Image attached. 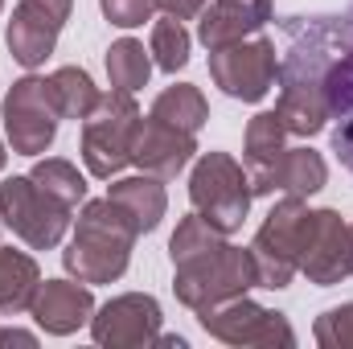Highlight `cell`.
<instances>
[{
    "label": "cell",
    "mask_w": 353,
    "mask_h": 349,
    "mask_svg": "<svg viewBox=\"0 0 353 349\" xmlns=\"http://www.w3.org/2000/svg\"><path fill=\"white\" fill-rule=\"evenodd\" d=\"M350 37L345 17H288L283 21V50H279V99L275 115L288 136H316L329 123L325 83L333 62L341 58Z\"/></svg>",
    "instance_id": "obj_1"
},
{
    "label": "cell",
    "mask_w": 353,
    "mask_h": 349,
    "mask_svg": "<svg viewBox=\"0 0 353 349\" xmlns=\"http://www.w3.org/2000/svg\"><path fill=\"white\" fill-rule=\"evenodd\" d=\"M140 230L132 226V218L111 201H83L79 218H74V239L62 251V267L66 275L83 279V283H115L128 263H132V247H136Z\"/></svg>",
    "instance_id": "obj_2"
},
{
    "label": "cell",
    "mask_w": 353,
    "mask_h": 349,
    "mask_svg": "<svg viewBox=\"0 0 353 349\" xmlns=\"http://www.w3.org/2000/svg\"><path fill=\"white\" fill-rule=\"evenodd\" d=\"M251 288H259V271L251 259V247H234V243H218L201 255L185 263H173V292L176 300L193 312H205L214 304H226L234 296H247Z\"/></svg>",
    "instance_id": "obj_3"
},
{
    "label": "cell",
    "mask_w": 353,
    "mask_h": 349,
    "mask_svg": "<svg viewBox=\"0 0 353 349\" xmlns=\"http://www.w3.org/2000/svg\"><path fill=\"white\" fill-rule=\"evenodd\" d=\"M189 201L214 230L234 235L243 230L251 201H255L251 173L230 152H201L189 173Z\"/></svg>",
    "instance_id": "obj_4"
},
{
    "label": "cell",
    "mask_w": 353,
    "mask_h": 349,
    "mask_svg": "<svg viewBox=\"0 0 353 349\" xmlns=\"http://www.w3.org/2000/svg\"><path fill=\"white\" fill-rule=\"evenodd\" d=\"M136 123H140V107L128 90H107L99 94L94 111L83 119V165L94 181H111L132 165V140H136Z\"/></svg>",
    "instance_id": "obj_5"
},
{
    "label": "cell",
    "mask_w": 353,
    "mask_h": 349,
    "mask_svg": "<svg viewBox=\"0 0 353 349\" xmlns=\"http://www.w3.org/2000/svg\"><path fill=\"white\" fill-rule=\"evenodd\" d=\"M0 222L33 251H54L70 230V206L50 197L33 177L0 181Z\"/></svg>",
    "instance_id": "obj_6"
},
{
    "label": "cell",
    "mask_w": 353,
    "mask_h": 349,
    "mask_svg": "<svg viewBox=\"0 0 353 349\" xmlns=\"http://www.w3.org/2000/svg\"><path fill=\"white\" fill-rule=\"evenodd\" d=\"M308 206L304 197H283L263 218L251 243V259L259 271V288H288L300 275V247H304V226H308Z\"/></svg>",
    "instance_id": "obj_7"
},
{
    "label": "cell",
    "mask_w": 353,
    "mask_h": 349,
    "mask_svg": "<svg viewBox=\"0 0 353 349\" xmlns=\"http://www.w3.org/2000/svg\"><path fill=\"white\" fill-rule=\"evenodd\" d=\"M201 329L222 341V346H255V349H292L296 346V329L283 312L255 304L251 296H234L226 304H214L205 312H197Z\"/></svg>",
    "instance_id": "obj_8"
},
{
    "label": "cell",
    "mask_w": 353,
    "mask_h": 349,
    "mask_svg": "<svg viewBox=\"0 0 353 349\" xmlns=\"http://www.w3.org/2000/svg\"><path fill=\"white\" fill-rule=\"evenodd\" d=\"M275 74H279V50L275 41L255 33L247 41H234V46H222V50H210V79L214 87L239 103H259L271 94L275 87Z\"/></svg>",
    "instance_id": "obj_9"
},
{
    "label": "cell",
    "mask_w": 353,
    "mask_h": 349,
    "mask_svg": "<svg viewBox=\"0 0 353 349\" xmlns=\"http://www.w3.org/2000/svg\"><path fill=\"white\" fill-rule=\"evenodd\" d=\"M0 115H4V140L12 144L17 157H41L54 144L58 123H62L46 79H37V74H25L8 87Z\"/></svg>",
    "instance_id": "obj_10"
},
{
    "label": "cell",
    "mask_w": 353,
    "mask_h": 349,
    "mask_svg": "<svg viewBox=\"0 0 353 349\" xmlns=\"http://www.w3.org/2000/svg\"><path fill=\"white\" fill-rule=\"evenodd\" d=\"M161 325H165V312H161L157 296L123 292V296H111L107 304L94 308L90 337L103 349H148L157 346Z\"/></svg>",
    "instance_id": "obj_11"
},
{
    "label": "cell",
    "mask_w": 353,
    "mask_h": 349,
    "mask_svg": "<svg viewBox=\"0 0 353 349\" xmlns=\"http://www.w3.org/2000/svg\"><path fill=\"white\" fill-rule=\"evenodd\" d=\"M70 12H74V0H17L8 29H4V46H8L12 62H21L25 70L46 66Z\"/></svg>",
    "instance_id": "obj_12"
},
{
    "label": "cell",
    "mask_w": 353,
    "mask_h": 349,
    "mask_svg": "<svg viewBox=\"0 0 353 349\" xmlns=\"http://www.w3.org/2000/svg\"><path fill=\"white\" fill-rule=\"evenodd\" d=\"M300 275L316 288L350 279V222L337 210H312L300 247Z\"/></svg>",
    "instance_id": "obj_13"
},
{
    "label": "cell",
    "mask_w": 353,
    "mask_h": 349,
    "mask_svg": "<svg viewBox=\"0 0 353 349\" xmlns=\"http://www.w3.org/2000/svg\"><path fill=\"white\" fill-rule=\"evenodd\" d=\"M197 157V136L181 132L173 123L157 119V115H140L136 123V140H132V165L140 173H152L161 181H173L176 173H185Z\"/></svg>",
    "instance_id": "obj_14"
},
{
    "label": "cell",
    "mask_w": 353,
    "mask_h": 349,
    "mask_svg": "<svg viewBox=\"0 0 353 349\" xmlns=\"http://www.w3.org/2000/svg\"><path fill=\"white\" fill-rule=\"evenodd\" d=\"M94 296H90V283L83 279H41V288H37V296H33V304H29V312H33V321H37V329H46L50 337H70V333H79L83 325H90V317H94Z\"/></svg>",
    "instance_id": "obj_15"
},
{
    "label": "cell",
    "mask_w": 353,
    "mask_h": 349,
    "mask_svg": "<svg viewBox=\"0 0 353 349\" xmlns=\"http://www.w3.org/2000/svg\"><path fill=\"white\" fill-rule=\"evenodd\" d=\"M275 12V0H210L197 17V41L205 50H222L263 33Z\"/></svg>",
    "instance_id": "obj_16"
},
{
    "label": "cell",
    "mask_w": 353,
    "mask_h": 349,
    "mask_svg": "<svg viewBox=\"0 0 353 349\" xmlns=\"http://www.w3.org/2000/svg\"><path fill=\"white\" fill-rule=\"evenodd\" d=\"M329 185V165L316 148H283V157L267 169V173L251 177V189L255 197H271V193H283V197H312Z\"/></svg>",
    "instance_id": "obj_17"
},
{
    "label": "cell",
    "mask_w": 353,
    "mask_h": 349,
    "mask_svg": "<svg viewBox=\"0 0 353 349\" xmlns=\"http://www.w3.org/2000/svg\"><path fill=\"white\" fill-rule=\"evenodd\" d=\"M107 197L132 218V226L140 235H152L161 222H165V210H169V193H165V181L152 173H136V177H111L107 185Z\"/></svg>",
    "instance_id": "obj_18"
},
{
    "label": "cell",
    "mask_w": 353,
    "mask_h": 349,
    "mask_svg": "<svg viewBox=\"0 0 353 349\" xmlns=\"http://www.w3.org/2000/svg\"><path fill=\"white\" fill-rule=\"evenodd\" d=\"M41 288V267L33 255L0 247V317H17L29 312L33 296Z\"/></svg>",
    "instance_id": "obj_19"
},
{
    "label": "cell",
    "mask_w": 353,
    "mask_h": 349,
    "mask_svg": "<svg viewBox=\"0 0 353 349\" xmlns=\"http://www.w3.org/2000/svg\"><path fill=\"white\" fill-rule=\"evenodd\" d=\"M46 87H50V99H54L58 115L62 119H74V123L87 119L90 111H94V103H99V94H103L83 66H58L46 79Z\"/></svg>",
    "instance_id": "obj_20"
},
{
    "label": "cell",
    "mask_w": 353,
    "mask_h": 349,
    "mask_svg": "<svg viewBox=\"0 0 353 349\" xmlns=\"http://www.w3.org/2000/svg\"><path fill=\"white\" fill-rule=\"evenodd\" d=\"M288 148V128L279 123L275 111H259L251 123H247V136H243V161H247V173L259 177L267 173Z\"/></svg>",
    "instance_id": "obj_21"
},
{
    "label": "cell",
    "mask_w": 353,
    "mask_h": 349,
    "mask_svg": "<svg viewBox=\"0 0 353 349\" xmlns=\"http://www.w3.org/2000/svg\"><path fill=\"white\" fill-rule=\"evenodd\" d=\"M148 115H157V119L173 123L181 132H193V136H197V132L205 128V119H210V103H205L201 87H193V83H173V87H165L157 94V103H152Z\"/></svg>",
    "instance_id": "obj_22"
},
{
    "label": "cell",
    "mask_w": 353,
    "mask_h": 349,
    "mask_svg": "<svg viewBox=\"0 0 353 349\" xmlns=\"http://www.w3.org/2000/svg\"><path fill=\"white\" fill-rule=\"evenodd\" d=\"M107 79H111L115 90H128V94L148 87V79H152V54L144 50V41H136V37L111 41V50H107Z\"/></svg>",
    "instance_id": "obj_23"
},
{
    "label": "cell",
    "mask_w": 353,
    "mask_h": 349,
    "mask_svg": "<svg viewBox=\"0 0 353 349\" xmlns=\"http://www.w3.org/2000/svg\"><path fill=\"white\" fill-rule=\"evenodd\" d=\"M189 46H193V37H189L185 21H176V17H161V21H152V37H148L152 66H161L165 74L185 70V66H189Z\"/></svg>",
    "instance_id": "obj_24"
},
{
    "label": "cell",
    "mask_w": 353,
    "mask_h": 349,
    "mask_svg": "<svg viewBox=\"0 0 353 349\" xmlns=\"http://www.w3.org/2000/svg\"><path fill=\"white\" fill-rule=\"evenodd\" d=\"M29 177L50 193V197H58L62 206H79V201H87V177L79 173V165H70V161H62V157H46V161H37Z\"/></svg>",
    "instance_id": "obj_25"
},
{
    "label": "cell",
    "mask_w": 353,
    "mask_h": 349,
    "mask_svg": "<svg viewBox=\"0 0 353 349\" xmlns=\"http://www.w3.org/2000/svg\"><path fill=\"white\" fill-rule=\"evenodd\" d=\"M345 25H350L345 50H341V58L333 62V70H329V83H325L329 119H341V115H350V111H353V8H350V17H345Z\"/></svg>",
    "instance_id": "obj_26"
},
{
    "label": "cell",
    "mask_w": 353,
    "mask_h": 349,
    "mask_svg": "<svg viewBox=\"0 0 353 349\" xmlns=\"http://www.w3.org/2000/svg\"><path fill=\"white\" fill-rule=\"evenodd\" d=\"M312 337L321 349H353V300L321 312L312 325Z\"/></svg>",
    "instance_id": "obj_27"
},
{
    "label": "cell",
    "mask_w": 353,
    "mask_h": 349,
    "mask_svg": "<svg viewBox=\"0 0 353 349\" xmlns=\"http://www.w3.org/2000/svg\"><path fill=\"white\" fill-rule=\"evenodd\" d=\"M99 8L115 29H136L157 17V0H99Z\"/></svg>",
    "instance_id": "obj_28"
},
{
    "label": "cell",
    "mask_w": 353,
    "mask_h": 349,
    "mask_svg": "<svg viewBox=\"0 0 353 349\" xmlns=\"http://www.w3.org/2000/svg\"><path fill=\"white\" fill-rule=\"evenodd\" d=\"M333 152H337V161L353 173V111L341 115L337 128H333Z\"/></svg>",
    "instance_id": "obj_29"
},
{
    "label": "cell",
    "mask_w": 353,
    "mask_h": 349,
    "mask_svg": "<svg viewBox=\"0 0 353 349\" xmlns=\"http://www.w3.org/2000/svg\"><path fill=\"white\" fill-rule=\"evenodd\" d=\"M205 4L210 0H157V8H165V17H176V21H197Z\"/></svg>",
    "instance_id": "obj_30"
},
{
    "label": "cell",
    "mask_w": 353,
    "mask_h": 349,
    "mask_svg": "<svg viewBox=\"0 0 353 349\" xmlns=\"http://www.w3.org/2000/svg\"><path fill=\"white\" fill-rule=\"evenodd\" d=\"M0 346H37V333H25V329H0Z\"/></svg>",
    "instance_id": "obj_31"
},
{
    "label": "cell",
    "mask_w": 353,
    "mask_h": 349,
    "mask_svg": "<svg viewBox=\"0 0 353 349\" xmlns=\"http://www.w3.org/2000/svg\"><path fill=\"white\" fill-rule=\"evenodd\" d=\"M157 346H165V349H185V337H173V333H161V337H157Z\"/></svg>",
    "instance_id": "obj_32"
},
{
    "label": "cell",
    "mask_w": 353,
    "mask_h": 349,
    "mask_svg": "<svg viewBox=\"0 0 353 349\" xmlns=\"http://www.w3.org/2000/svg\"><path fill=\"white\" fill-rule=\"evenodd\" d=\"M350 275H353V222H350Z\"/></svg>",
    "instance_id": "obj_33"
},
{
    "label": "cell",
    "mask_w": 353,
    "mask_h": 349,
    "mask_svg": "<svg viewBox=\"0 0 353 349\" xmlns=\"http://www.w3.org/2000/svg\"><path fill=\"white\" fill-rule=\"evenodd\" d=\"M4 161H8V152H4V140H0V169H4Z\"/></svg>",
    "instance_id": "obj_34"
},
{
    "label": "cell",
    "mask_w": 353,
    "mask_h": 349,
    "mask_svg": "<svg viewBox=\"0 0 353 349\" xmlns=\"http://www.w3.org/2000/svg\"><path fill=\"white\" fill-rule=\"evenodd\" d=\"M0 12H4V0H0Z\"/></svg>",
    "instance_id": "obj_35"
},
{
    "label": "cell",
    "mask_w": 353,
    "mask_h": 349,
    "mask_svg": "<svg viewBox=\"0 0 353 349\" xmlns=\"http://www.w3.org/2000/svg\"><path fill=\"white\" fill-rule=\"evenodd\" d=\"M0 226H4V222H0Z\"/></svg>",
    "instance_id": "obj_36"
}]
</instances>
